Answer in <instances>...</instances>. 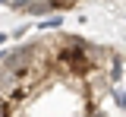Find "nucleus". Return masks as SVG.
Listing matches in <instances>:
<instances>
[{
	"label": "nucleus",
	"instance_id": "f257e3e1",
	"mask_svg": "<svg viewBox=\"0 0 126 117\" xmlns=\"http://www.w3.org/2000/svg\"><path fill=\"white\" fill-rule=\"evenodd\" d=\"M25 10H29L32 16H44V13H50V10H54V6H50V0H32Z\"/></svg>",
	"mask_w": 126,
	"mask_h": 117
},
{
	"label": "nucleus",
	"instance_id": "f03ea898",
	"mask_svg": "<svg viewBox=\"0 0 126 117\" xmlns=\"http://www.w3.org/2000/svg\"><path fill=\"white\" fill-rule=\"evenodd\" d=\"M32 0H13V3H10V6H13V10H25V6H29Z\"/></svg>",
	"mask_w": 126,
	"mask_h": 117
},
{
	"label": "nucleus",
	"instance_id": "7ed1b4c3",
	"mask_svg": "<svg viewBox=\"0 0 126 117\" xmlns=\"http://www.w3.org/2000/svg\"><path fill=\"white\" fill-rule=\"evenodd\" d=\"M117 104H120V108H126V92H120V95H117Z\"/></svg>",
	"mask_w": 126,
	"mask_h": 117
}]
</instances>
